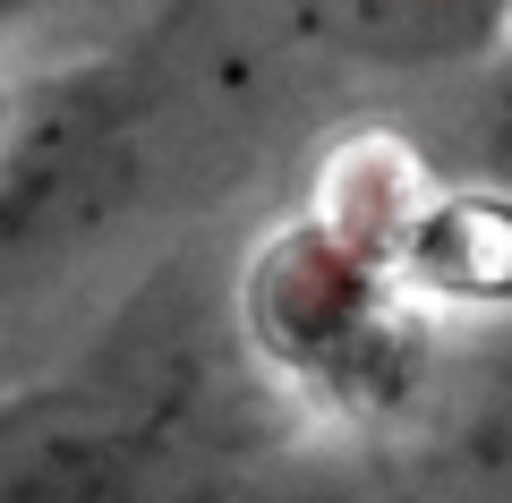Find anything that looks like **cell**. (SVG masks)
Returning <instances> with one entry per match:
<instances>
[{
	"instance_id": "cell-1",
	"label": "cell",
	"mask_w": 512,
	"mask_h": 503,
	"mask_svg": "<svg viewBox=\"0 0 512 503\" xmlns=\"http://www.w3.org/2000/svg\"><path fill=\"white\" fill-rule=\"evenodd\" d=\"M154 427L120 401H35L0 427V503H128Z\"/></svg>"
},
{
	"instance_id": "cell-2",
	"label": "cell",
	"mask_w": 512,
	"mask_h": 503,
	"mask_svg": "<svg viewBox=\"0 0 512 503\" xmlns=\"http://www.w3.org/2000/svg\"><path fill=\"white\" fill-rule=\"evenodd\" d=\"M495 145L512 154V94H504V111H495Z\"/></svg>"
},
{
	"instance_id": "cell-3",
	"label": "cell",
	"mask_w": 512,
	"mask_h": 503,
	"mask_svg": "<svg viewBox=\"0 0 512 503\" xmlns=\"http://www.w3.org/2000/svg\"><path fill=\"white\" fill-rule=\"evenodd\" d=\"M9 9H26V0H0V18H9Z\"/></svg>"
}]
</instances>
